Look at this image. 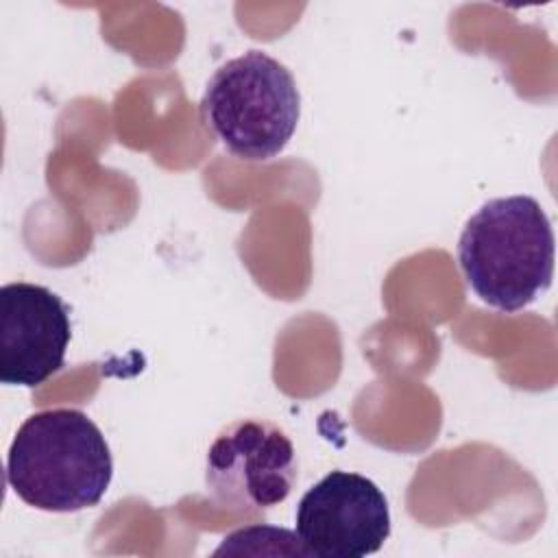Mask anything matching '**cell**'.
I'll list each match as a JSON object with an SVG mask.
<instances>
[{
	"mask_svg": "<svg viewBox=\"0 0 558 558\" xmlns=\"http://www.w3.org/2000/svg\"><path fill=\"white\" fill-rule=\"evenodd\" d=\"M113 477L100 427L76 408H48L17 427L7 453V484L28 506L78 512L96 506Z\"/></svg>",
	"mask_w": 558,
	"mask_h": 558,
	"instance_id": "6da1fadb",
	"label": "cell"
},
{
	"mask_svg": "<svg viewBox=\"0 0 558 558\" xmlns=\"http://www.w3.org/2000/svg\"><path fill=\"white\" fill-rule=\"evenodd\" d=\"M556 240L541 203L525 194L486 201L464 225L458 264L466 286L499 312H519L549 290Z\"/></svg>",
	"mask_w": 558,
	"mask_h": 558,
	"instance_id": "7a4b0ae2",
	"label": "cell"
},
{
	"mask_svg": "<svg viewBox=\"0 0 558 558\" xmlns=\"http://www.w3.org/2000/svg\"><path fill=\"white\" fill-rule=\"evenodd\" d=\"M201 118L233 157L268 161L296 131L301 94L281 61L264 50H246L209 76Z\"/></svg>",
	"mask_w": 558,
	"mask_h": 558,
	"instance_id": "3957f363",
	"label": "cell"
},
{
	"mask_svg": "<svg viewBox=\"0 0 558 558\" xmlns=\"http://www.w3.org/2000/svg\"><path fill=\"white\" fill-rule=\"evenodd\" d=\"M296 449L283 427L246 416L227 423L205 456V486L214 501L235 512L283 504L296 482Z\"/></svg>",
	"mask_w": 558,
	"mask_h": 558,
	"instance_id": "277c9868",
	"label": "cell"
},
{
	"mask_svg": "<svg viewBox=\"0 0 558 558\" xmlns=\"http://www.w3.org/2000/svg\"><path fill=\"white\" fill-rule=\"evenodd\" d=\"M294 523L312 556L362 558L379 551L388 541L390 508L373 480L336 469L305 490Z\"/></svg>",
	"mask_w": 558,
	"mask_h": 558,
	"instance_id": "5b68a950",
	"label": "cell"
},
{
	"mask_svg": "<svg viewBox=\"0 0 558 558\" xmlns=\"http://www.w3.org/2000/svg\"><path fill=\"white\" fill-rule=\"evenodd\" d=\"M70 310L50 288L15 281L0 288V381L35 388L63 368Z\"/></svg>",
	"mask_w": 558,
	"mask_h": 558,
	"instance_id": "8992f818",
	"label": "cell"
}]
</instances>
